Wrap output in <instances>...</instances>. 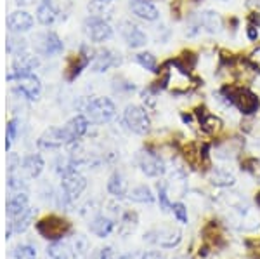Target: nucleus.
I'll return each instance as SVG.
<instances>
[{"instance_id": "nucleus-16", "label": "nucleus", "mask_w": 260, "mask_h": 259, "mask_svg": "<svg viewBox=\"0 0 260 259\" xmlns=\"http://www.w3.org/2000/svg\"><path fill=\"white\" fill-rule=\"evenodd\" d=\"M18 78V87L21 91V94L28 99H37L40 96L42 91V83L39 78L35 77L31 72H24V70H18V73L14 75Z\"/></svg>"}, {"instance_id": "nucleus-48", "label": "nucleus", "mask_w": 260, "mask_h": 259, "mask_svg": "<svg viewBox=\"0 0 260 259\" xmlns=\"http://www.w3.org/2000/svg\"><path fill=\"white\" fill-rule=\"evenodd\" d=\"M255 200H257V204L260 206V193H257V198H255Z\"/></svg>"}, {"instance_id": "nucleus-31", "label": "nucleus", "mask_w": 260, "mask_h": 259, "mask_svg": "<svg viewBox=\"0 0 260 259\" xmlns=\"http://www.w3.org/2000/svg\"><path fill=\"white\" fill-rule=\"evenodd\" d=\"M47 257L49 259H68V247H66L64 244H61L59 240L54 242L47 249Z\"/></svg>"}, {"instance_id": "nucleus-36", "label": "nucleus", "mask_w": 260, "mask_h": 259, "mask_svg": "<svg viewBox=\"0 0 260 259\" xmlns=\"http://www.w3.org/2000/svg\"><path fill=\"white\" fill-rule=\"evenodd\" d=\"M37 257V250L31 245H19L18 249L12 254V259H35Z\"/></svg>"}, {"instance_id": "nucleus-20", "label": "nucleus", "mask_w": 260, "mask_h": 259, "mask_svg": "<svg viewBox=\"0 0 260 259\" xmlns=\"http://www.w3.org/2000/svg\"><path fill=\"white\" fill-rule=\"evenodd\" d=\"M7 26L12 32H28L33 26V18L31 14H28L26 11H16L7 18Z\"/></svg>"}, {"instance_id": "nucleus-46", "label": "nucleus", "mask_w": 260, "mask_h": 259, "mask_svg": "<svg viewBox=\"0 0 260 259\" xmlns=\"http://www.w3.org/2000/svg\"><path fill=\"white\" fill-rule=\"evenodd\" d=\"M18 4H23V6H28V4H31V0H18Z\"/></svg>"}, {"instance_id": "nucleus-40", "label": "nucleus", "mask_w": 260, "mask_h": 259, "mask_svg": "<svg viewBox=\"0 0 260 259\" xmlns=\"http://www.w3.org/2000/svg\"><path fill=\"white\" fill-rule=\"evenodd\" d=\"M260 24L257 23H251V21H248L246 23V28H245V32H246V39L251 40V42H257L258 40V37H260Z\"/></svg>"}, {"instance_id": "nucleus-29", "label": "nucleus", "mask_w": 260, "mask_h": 259, "mask_svg": "<svg viewBox=\"0 0 260 259\" xmlns=\"http://www.w3.org/2000/svg\"><path fill=\"white\" fill-rule=\"evenodd\" d=\"M174 60L177 61L179 65H182L184 68L194 72L196 65H198V54H196L194 51H191V49H184V51H180L177 56L174 57Z\"/></svg>"}, {"instance_id": "nucleus-23", "label": "nucleus", "mask_w": 260, "mask_h": 259, "mask_svg": "<svg viewBox=\"0 0 260 259\" xmlns=\"http://www.w3.org/2000/svg\"><path fill=\"white\" fill-rule=\"evenodd\" d=\"M37 19H39V23L45 24V26L52 24L57 19V9L54 7V4L50 0H44L39 6V9H37Z\"/></svg>"}, {"instance_id": "nucleus-7", "label": "nucleus", "mask_w": 260, "mask_h": 259, "mask_svg": "<svg viewBox=\"0 0 260 259\" xmlns=\"http://www.w3.org/2000/svg\"><path fill=\"white\" fill-rule=\"evenodd\" d=\"M180 155L186 160V164L194 170H205L210 165L208 160V148L196 141H187L180 145Z\"/></svg>"}, {"instance_id": "nucleus-19", "label": "nucleus", "mask_w": 260, "mask_h": 259, "mask_svg": "<svg viewBox=\"0 0 260 259\" xmlns=\"http://www.w3.org/2000/svg\"><path fill=\"white\" fill-rule=\"evenodd\" d=\"M149 242L154 244H160L161 247H174L180 242V232L177 229H170V228H161V229H154L148 235Z\"/></svg>"}, {"instance_id": "nucleus-3", "label": "nucleus", "mask_w": 260, "mask_h": 259, "mask_svg": "<svg viewBox=\"0 0 260 259\" xmlns=\"http://www.w3.org/2000/svg\"><path fill=\"white\" fill-rule=\"evenodd\" d=\"M83 117L89 120L90 124H108L115 119L116 106L110 98H92L87 99L82 106Z\"/></svg>"}, {"instance_id": "nucleus-39", "label": "nucleus", "mask_w": 260, "mask_h": 259, "mask_svg": "<svg viewBox=\"0 0 260 259\" xmlns=\"http://www.w3.org/2000/svg\"><path fill=\"white\" fill-rule=\"evenodd\" d=\"M248 60H250L251 65H253L255 72H257V73H258V77H260V44H257V45H255V47L248 52Z\"/></svg>"}, {"instance_id": "nucleus-5", "label": "nucleus", "mask_w": 260, "mask_h": 259, "mask_svg": "<svg viewBox=\"0 0 260 259\" xmlns=\"http://www.w3.org/2000/svg\"><path fill=\"white\" fill-rule=\"evenodd\" d=\"M123 122L132 132L139 136L148 134L151 131V117L148 113V108L141 104H128L123 111Z\"/></svg>"}, {"instance_id": "nucleus-10", "label": "nucleus", "mask_w": 260, "mask_h": 259, "mask_svg": "<svg viewBox=\"0 0 260 259\" xmlns=\"http://www.w3.org/2000/svg\"><path fill=\"white\" fill-rule=\"evenodd\" d=\"M33 49L40 56H56L62 51V42L54 32H42L33 37Z\"/></svg>"}, {"instance_id": "nucleus-24", "label": "nucleus", "mask_w": 260, "mask_h": 259, "mask_svg": "<svg viewBox=\"0 0 260 259\" xmlns=\"http://www.w3.org/2000/svg\"><path fill=\"white\" fill-rule=\"evenodd\" d=\"M108 191H110L113 197L123 198L127 195V181H125V178L118 172L113 174L110 181H108Z\"/></svg>"}, {"instance_id": "nucleus-15", "label": "nucleus", "mask_w": 260, "mask_h": 259, "mask_svg": "<svg viewBox=\"0 0 260 259\" xmlns=\"http://www.w3.org/2000/svg\"><path fill=\"white\" fill-rule=\"evenodd\" d=\"M92 57L94 56H92V52L87 51V47H82V51L77 54H71L68 61H66V68H64L66 80H75L82 73V70L87 65H90Z\"/></svg>"}, {"instance_id": "nucleus-33", "label": "nucleus", "mask_w": 260, "mask_h": 259, "mask_svg": "<svg viewBox=\"0 0 260 259\" xmlns=\"http://www.w3.org/2000/svg\"><path fill=\"white\" fill-rule=\"evenodd\" d=\"M241 169L246 170V172H248L250 176H253L255 179H260V162L257 158H253V157L245 158V160L241 162Z\"/></svg>"}, {"instance_id": "nucleus-17", "label": "nucleus", "mask_w": 260, "mask_h": 259, "mask_svg": "<svg viewBox=\"0 0 260 259\" xmlns=\"http://www.w3.org/2000/svg\"><path fill=\"white\" fill-rule=\"evenodd\" d=\"M85 186H87L85 178L80 176L77 170L62 176V193H64L66 202H73L77 197H80V193L85 190Z\"/></svg>"}, {"instance_id": "nucleus-42", "label": "nucleus", "mask_w": 260, "mask_h": 259, "mask_svg": "<svg viewBox=\"0 0 260 259\" xmlns=\"http://www.w3.org/2000/svg\"><path fill=\"white\" fill-rule=\"evenodd\" d=\"M92 259H115V252H113L111 247H104V249H99Z\"/></svg>"}, {"instance_id": "nucleus-27", "label": "nucleus", "mask_w": 260, "mask_h": 259, "mask_svg": "<svg viewBox=\"0 0 260 259\" xmlns=\"http://www.w3.org/2000/svg\"><path fill=\"white\" fill-rule=\"evenodd\" d=\"M23 170L30 178H37L44 170V160L40 155H30L23 160Z\"/></svg>"}, {"instance_id": "nucleus-44", "label": "nucleus", "mask_w": 260, "mask_h": 259, "mask_svg": "<svg viewBox=\"0 0 260 259\" xmlns=\"http://www.w3.org/2000/svg\"><path fill=\"white\" fill-rule=\"evenodd\" d=\"M111 2H115V0H92V9H103V7H106L108 4H111Z\"/></svg>"}, {"instance_id": "nucleus-4", "label": "nucleus", "mask_w": 260, "mask_h": 259, "mask_svg": "<svg viewBox=\"0 0 260 259\" xmlns=\"http://www.w3.org/2000/svg\"><path fill=\"white\" fill-rule=\"evenodd\" d=\"M37 232H39L44 239L57 242L71 232V223L68 219L61 218V216L50 214V216L42 218L39 223H37Z\"/></svg>"}, {"instance_id": "nucleus-50", "label": "nucleus", "mask_w": 260, "mask_h": 259, "mask_svg": "<svg viewBox=\"0 0 260 259\" xmlns=\"http://www.w3.org/2000/svg\"><path fill=\"white\" fill-rule=\"evenodd\" d=\"M220 2H231V0H220Z\"/></svg>"}, {"instance_id": "nucleus-37", "label": "nucleus", "mask_w": 260, "mask_h": 259, "mask_svg": "<svg viewBox=\"0 0 260 259\" xmlns=\"http://www.w3.org/2000/svg\"><path fill=\"white\" fill-rule=\"evenodd\" d=\"M158 200H160V206L163 211H170V209L174 207L169 200V191H167L165 183H158Z\"/></svg>"}, {"instance_id": "nucleus-9", "label": "nucleus", "mask_w": 260, "mask_h": 259, "mask_svg": "<svg viewBox=\"0 0 260 259\" xmlns=\"http://www.w3.org/2000/svg\"><path fill=\"white\" fill-rule=\"evenodd\" d=\"M137 167L141 169L142 174H146L148 178H158L165 172V162L153 150H142L137 153L136 157Z\"/></svg>"}, {"instance_id": "nucleus-47", "label": "nucleus", "mask_w": 260, "mask_h": 259, "mask_svg": "<svg viewBox=\"0 0 260 259\" xmlns=\"http://www.w3.org/2000/svg\"><path fill=\"white\" fill-rule=\"evenodd\" d=\"M255 257L260 259V249H255Z\"/></svg>"}, {"instance_id": "nucleus-30", "label": "nucleus", "mask_w": 260, "mask_h": 259, "mask_svg": "<svg viewBox=\"0 0 260 259\" xmlns=\"http://www.w3.org/2000/svg\"><path fill=\"white\" fill-rule=\"evenodd\" d=\"M128 198L132 200V202H139V204H151L154 200V195L153 191L149 190L148 186L141 185V186H136L132 191H130Z\"/></svg>"}, {"instance_id": "nucleus-25", "label": "nucleus", "mask_w": 260, "mask_h": 259, "mask_svg": "<svg viewBox=\"0 0 260 259\" xmlns=\"http://www.w3.org/2000/svg\"><path fill=\"white\" fill-rule=\"evenodd\" d=\"M113 228H115V223H113L110 218H104V216L95 218L90 224V232L94 233V235L101 237V239H104V237L110 235V233L113 232Z\"/></svg>"}, {"instance_id": "nucleus-32", "label": "nucleus", "mask_w": 260, "mask_h": 259, "mask_svg": "<svg viewBox=\"0 0 260 259\" xmlns=\"http://www.w3.org/2000/svg\"><path fill=\"white\" fill-rule=\"evenodd\" d=\"M30 223H31V209H28L24 214H21L19 218H16V219H12V223H11V228L14 229V232H24L28 226H30Z\"/></svg>"}, {"instance_id": "nucleus-34", "label": "nucleus", "mask_w": 260, "mask_h": 259, "mask_svg": "<svg viewBox=\"0 0 260 259\" xmlns=\"http://www.w3.org/2000/svg\"><path fill=\"white\" fill-rule=\"evenodd\" d=\"M134 89H136V85H134L132 82L125 80V78H120V77L113 78V91H115V93L128 94V93H132Z\"/></svg>"}, {"instance_id": "nucleus-18", "label": "nucleus", "mask_w": 260, "mask_h": 259, "mask_svg": "<svg viewBox=\"0 0 260 259\" xmlns=\"http://www.w3.org/2000/svg\"><path fill=\"white\" fill-rule=\"evenodd\" d=\"M121 61L120 54H116L115 51L111 49H104V51H99L94 54L90 61V66H92V72L95 73H103V72H108L113 66H118Z\"/></svg>"}, {"instance_id": "nucleus-38", "label": "nucleus", "mask_w": 260, "mask_h": 259, "mask_svg": "<svg viewBox=\"0 0 260 259\" xmlns=\"http://www.w3.org/2000/svg\"><path fill=\"white\" fill-rule=\"evenodd\" d=\"M136 224H137V214H136V212H127V214L123 216V219H121L120 233L123 232L125 226H128V233H130L134 228H136Z\"/></svg>"}, {"instance_id": "nucleus-2", "label": "nucleus", "mask_w": 260, "mask_h": 259, "mask_svg": "<svg viewBox=\"0 0 260 259\" xmlns=\"http://www.w3.org/2000/svg\"><path fill=\"white\" fill-rule=\"evenodd\" d=\"M220 94L243 117H253L260 111V94L250 85H238V83L224 85Z\"/></svg>"}, {"instance_id": "nucleus-11", "label": "nucleus", "mask_w": 260, "mask_h": 259, "mask_svg": "<svg viewBox=\"0 0 260 259\" xmlns=\"http://www.w3.org/2000/svg\"><path fill=\"white\" fill-rule=\"evenodd\" d=\"M120 37L130 49H142L148 44V33H146L139 24L132 21H121L118 26Z\"/></svg>"}, {"instance_id": "nucleus-43", "label": "nucleus", "mask_w": 260, "mask_h": 259, "mask_svg": "<svg viewBox=\"0 0 260 259\" xmlns=\"http://www.w3.org/2000/svg\"><path fill=\"white\" fill-rule=\"evenodd\" d=\"M16 131H18V122H16V120H11L9 125H7V148H9L11 141L16 137Z\"/></svg>"}, {"instance_id": "nucleus-41", "label": "nucleus", "mask_w": 260, "mask_h": 259, "mask_svg": "<svg viewBox=\"0 0 260 259\" xmlns=\"http://www.w3.org/2000/svg\"><path fill=\"white\" fill-rule=\"evenodd\" d=\"M172 211H174L175 218H177L180 223H187V209L184 204H174Z\"/></svg>"}, {"instance_id": "nucleus-1", "label": "nucleus", "mask_w": 260, "mask_h": 259, "mask_svg": "<svg viewBox=\"0 0 260 259\" xmlns=\"http://www.w3.org/2000/svg\"><path fill=\"white\" fill-rule=\"evenodd\" d=\"M158 80L156 83L165 89L167 93L175 96H189L196 93L200 87V78L196 77L194 72L184 68L175 60H169L161 63L158 70Z\"/></svg>"}, {"instance_id": "nucleus-22", "label": "nucleus", "mask_w": 260, "mask_h": 259, "mask_svg": "<svg viewBox=\"0 0 260 259\" xmlns=\"http://www.w3.org/2000/svg\"><path fill=\"white\" fill-rule=\"evenodd\" d=\"M28 209H30V207H28V197L24 193L14 195V197L7 202V214H9L11 219L19 218V216L24 214Z\"/></svg>"}, {"instance_id": "nucleus-12", "label": "nucleus", "mask_w": 260, "mask_h": 259, "mask_svg": "<svg viewBox=\"0 0 260 259\" xmlns=\"http://www.w3.org/2000/svg\"><path fill=\"white\" fill-rule=\"evenodd\" d=\"M128 11L134 18L144 21V23H156L161 16L160 7L153 0H130Z\"/></svg>"}, {"instance_id": "nucleus-21", "label": "nucleus", "mask_w": 260, "mask_h": 259, "mask_svg": "<svg viewBox=\"0 0 260 259\" xmlns=\"http://www.w3.org/2000/svg\"><path fill=\"white\" fill-rule=\"evenodd\" d=\"M134 61H136L142 70H146V72H149V73H158V70H160V66H161L158 57L149 51L137 52L136 56H134Z\"/></svg>"}, {"instance_id": "nucleus-35", "label": "nucleus", "mask_w": 260, "mask_h": 259, "mask_svg": "<svg viewBox=\"0 0 260 259\" xmlns=\"http://www.w3.org/2000/svg\"><path fill=\"white\" fill-rule=\"evenodd\" d=\"M71 249H73V256L77 259H85L87 257V240L82 239L80 235L73 240L71 244Z\"/></svg>"}, {"instance_id": "nucleus-28", "label": "nucleus", "mask_w": 260, "mask_h": 259, "mask_svg": "<svg viewBox=\"0 0 260 259\" xmlns=\"http://www.w3.org/2000/svg\"><path fill=\"white\" fill-rule=\"evenodd\" d=\"M203 239L207 242V245H220L224 244L222 242V232L219 228V224L215 223V221H212V223H208L207 226L203 229Z\"/></svg>"}, {"instance_id": "nucleus-26", "label": "nucleus", "mask_w": 260, "mask_h": 259, "mask_svg": "<svg viewBox=\"0 0 260 259\" xmlns=\"http://www.w3.org/2000/svg\"><path fill=\"white\" fill-rule=\"evenodd\" d=\"M210 181H212V185L225 188V186H233L234 183H236V178H234L233 174L225 169H212L210 170Z\"/></svg>"}, {"instance_id": "nucleus-6", "label": "nucleus", "mask_w": 260, "mask_h": 259, "mask_svg": "<svg viewBox=\"0 0 260 259\" xmlns=\"http://www.w3.org/2000/svg\"><path fill=\"white\" fill-rule=\"evenodd\" d=\"M194 117H196V125L200 127V131L203 132L205 136L208 137H219L222 132H224V120L222 117L217 113H213L212 110L205 106H196L194 110Z\"/></svg>"}, {"instance_id": "nucleus-45", "label": "nucleus", "mask_w": 260, "mask_h": 259, "mask_svg": "<svg viewBox=\"0 0 260 259\" xmlns=\"http://www.w3.org/2000/svg\"><path fill=\"white\" fill-rule=\"evenodd\" d=\"M142 259H165V257H163L160 252H146L144 256H142Z\"/></svg>"}, {"instance_id": "nucleus-49", "label": "nucleus", "mask_w": 260, "mask_h": 259, "mask_svg": "<svg viewBox=\"0 0 260 259\" xmlns=\"http://www.w3.org/2000/svg\"><path fill=\"white\" fill-rule=\"evenodd\" d=\"M120 259H134L132 256H123V257H120Z\"/></svg>"}, {"instance_id": "nucleus-8", "label": "nucleus", "mask_w": 260, "mask_h": 259, "mask_svg": "<svg viewBox=\"0 0 260 259\" xmlns=\"http://www.w3.org/2000/svg\"><path fill=\"white\" fill-rule=\"evenodd\" d=\"M83 33L94 44H104V42H108L113 37V28L101 16H89L83 21Z\"/></svg>"}, {"instance_id": "nucleus-14", "label": "nucleus", "mask_w": 260, "mask_h": 259, "mask_svg": "<svg viewBox=\"0 0 260 259\" xmlns=\"http://www.w3.org/2000/svg\"><path fill=\"white\" fill-rule=\"evenodd\" d=\"M89 124L90 122L83 115L73 117L70 122H66V125H62V127L59 129L61 137H62V143L70 145V143H75V141H78L87 132V129H89Z\"/></svg>"}, {"instance_id": "nucleus-13", "label": "nucleus", "mask_w": 260, "mask_h": 259, "mask_svg": "<svg viewBox=\"0 0 260 259\" xmlns=\"http://www.w3.org/2000/svg\"><path fill=\"white\" fill-rule=\"evenodd\" d=\"M196 18V21L200 23L203 33H208V35H219V33L224 32L225 28V19L222 18L217 11L213 9H203L196 14H192Z\"/></svg>"}]
</instances>
